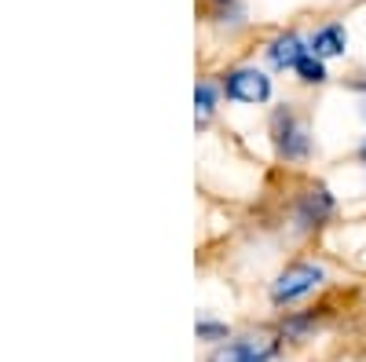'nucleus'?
Returning <instances> with one entry per match:
<instances>
[{
  "label": "nucleus",
  "mask_w": 366,
  "mask_h": 362,
  "mask_svg": "<svg viewBox=\"0 0 366 362\" xmlns=\"http://www.w3.org/2000/svg\"><path fill=\"white\" fill-rule=\"evenodd\" d=\"M297 74H300V81H308V84H319V81H326V66H322V59L308 48L300 59H297V66H293Z\"/></svg>",
  "instance_id": "423d86ee"
},
{
  "label": "nucleus",
  "mask_w": 366,
  "mask_h": 362,
  "mask_svg": "<svg viewBox=\"0 0 366 362\" xmlns=\"http://www.w3.org/2000/svg\"><path fill=\"white\" fill-rule=\"evenodd\" d=\"M319 282H322V271H319V267L297 263V267L286 271L279 282H274V304H290V300H297V296H304V293H312Z\"/></svg>",
  "instance_id": "f257e3e1"
},
{
  "label": "nucleus",
  "mask_w": 366,
  "mask_h": 362,
  "mask_svg": "<svg viewBox=\"0 0 366 362\" xmlns=\"http://www.w3.org/2000/svg\"><path fill=\"white\" fill-rule=\"evenodd\" d=\"M198 337H227V329L212 322H198Z\"/></svg>",
  "instance_id": "1a4fd4ad"
},
{
  "label": "nucleus",
  "mask_w": 366,
  "mask_h": 362,
  "mask_svg": "<svg viewBox=\"0 0 366 362\" xmlns=\"http://www.w3.org/2000/svg\"><path fill=\"white\" fill-rule=\"evenodd\" d=\"M274 143H279V154H286V158L308 154V132H304L300 121H293L290 110L274 114Z\"/></svg>",
  "instance_id": "7ed1b4c3"
},
{
  "label": "nucleus",
  "mask_w": 366,
  "mask_h": 362,
  "mask_svg": "<svg viewBox=\"0 0 366 362\" xmlns=\"http://www.w3.org/2000/svg\"><path fill=\"white\" fill-rule=\"evenodd\" d=\"M194 103H198V125H205L209 114H212V103H217V88H212L209 81H202L194 88Z\"/></svg>",
  "instance_id": "6e6552de"
},
{
  "label": "nucleus",
  "mask_w": 366,
  "mask_h": 362,
  "mask_svg": "<svg viewBox=\"0 0 366 362\" xmlns=\"http://www.w3.org/2000/svg\"><path fill=\"white\" fill-rule=\"evenodd\" d=\"M224 4H227V0H224Z\"/></svg>",
  "instance_id": "9d476101"
},
{
  "label": "nucleus",
  "mask_w": 366,
  "mask_h": 362,
  "mask_svg": "<svg viewBox=\"0 0 366 362\" xmlns=\"http://www.w3.org/2000/svg\"><path fill=\"white\" fill-rule=\"evenodd\" d=\"M345 48H348V34H345V26H337V22L322 26L319 34L312 37V51H315L319 59H333V55H345Z\"/></svg>",
  "instance_id": "20e7f679"
},
{
  "label": "nucleus",
  "mask_w": 366,
  "mask_h": 362,
  "mask_svg": "<svg viewBox=\"0 0 366 362\" xmlns=\"http://www.w3.org/2000/svg\"><path fill=\"white\" fill-rule=\"evenodd\" d=\"M300 55H304V44H300V37H293V34L274 37L271 48H267V59H271L274 66H297Z\"/></svg>",
  "instance_id": "39448f33"
},
{
  "label": "nucleus",
  "mask_w": 366,
  "mask_h": 362,
  "mask_svg": "<svg viewBox=\"0 0 366 362\" xmlns=\"http://www.w3.org/2000/svg\"><path fill=\"white\" fill-rule=\"evenodd\" d=\"M212 362H264V355L257 351V344H231L212 355Z\"/></svg>",
  "instance_id": "0eeeda50"
},
{
  "label": "nucleus",
  "mask_w": 366,
  "mask_h": 362,
  "mask_svg": "<svg viewBox=\"0 0 366 362\" xmlns=\"http://www.w3.org/2000/svg\"><path fill=\"white\" fill-rule=\"evenodd\" d=\"M224 92L227 99H238V103H264L271 96V81L260 70H234L224 81Z\"/></svg>",
  "instance_id": "f03ea898"
}]
</instances>
